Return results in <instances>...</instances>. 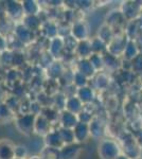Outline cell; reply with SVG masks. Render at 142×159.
<instances>
[{"instance_id": "6da1fadb", "label": "cell", "mask_w": 142, "mask_h": 159, "mask_svg": "<svg viewBox=\"0 0 142 159\" xmlns=\"http://www.w3.org/2000/svg\"><path fill=\"white\" fill-rule=\"evenodd\" d=\"M98 155L100 159H116L121 155V148L117 141L109 138L102 139L98 145Z\"/></svg>"}, {"instance_id": "7a4b0ae2", "label": "cell", "mask_w": 142, "mask_h": 159, "mask_svg": "<svg viewBox=\"0 0 142 159\" xmlns=\"http://www.w3.org/2000/svg\"><path fill=\"white\" fill-rule=\"evenodd\" d=\"M35 115L27 114L19 115L15 120V125L18 132L24 135L29 136L34 133V124H35Z\"/></svg>"}, {"instance_id": "3957f363", "label": "cell", "mask_w": 142, "mask_h": 159, "mask_svg": "<svg viewBox=\"0 0 142 159\" xmlns=\"http://www.w3.org/2000/svg\"><path fill=\"white\" fill-rule=\"evenodd\" d=\"M4 7H6V14L10 19L16 21V24L21 22V20L25 17L21 1L7 0V1H4Z\"/></svg>"}, {"instance_id": "277c9868", "label": "cell", "mask_w": 142, "mask_h": 159, "mask_svg": "<svg viewBox=\"0 0 142 159\" xmlns=\"http://www.w3.org/2000/svg\"><path fill=\"white\" fill-rule=\"evenodd\" d=\"M128 40L130 39L126 36L125 33L116 34L112 42L107 45V52L119 57V56L122 55L123 52H124V49H125L126 45H127Z\"/></svg>"}, {"instance_id": "5b68a950", "label": "cell", "mask_w": 142, "mask_h": 159, "mask_svg": "<svg viewBox=\"0 0 142 159\" xmlns=\"http://www.w3.org/2000/svg\"><path fill=\"white\" fill-rule=\"evenodd\" d=\"M47 52L55 61H61L66 54L65 46H64V38L57 36L53 39L48 40V50Z\"/></svg>"}, {"instance_id": "8992f818", "label": "cell", "mask_w": 142, "mask_h": 159, "mask_svg": "<svg viewBox=\"0 0 142 159\" xmlns=\"http://www.w3.org/2000/svg\"><path fill=\"white\" fill-rule=\"evenodd\" d=\"M70 35L77 42L89 39V28L84 20H76L71 24Z\"/></svg>"}, {"instance_id": "52a82bcc", "label": "cell", "mask_w": 142, "mask_h": 159, "mask_svg": "<svg viewBox=\"0 0 142 159\" xmlns=\"http://www.w3.org/2000/svg\"><path fill=\"white\" fill-rule=\"evenodd\" d=\"M120 11L126 20L131 21L137 19L140 13H142V4H138L136 1H126L122 4Z\"/></svg>"}, {"instance_id": "ba28073f", "label": "cell", "mask_w": 142, "mask_h": 159, "mask_svg": "<svg viewBox=\"0 0 142 159\" xmlns=\"http://www.w3.org/2000/svg\"><path fill=\"white\" fill-rule=\"evenodd\" d=\"M13 34L17 37V39L19 40V42H21L22 43H24V45L31 43L36 37L35 32L29 30L27 27H25L21 22H17V24H15L14 33H13Z\"/></svg>"}, {"instance_id": "9c48e42d", "label": "cell", "mask_w": 142, "mask_h": 159, "mask_svg": "<svg viewBox=\"0 0 142 159\" xmlns=\"http://www.w3.org/2000/svg\"><path fill=\"white\" fill-rule=\"evenodd\" d=\"M82 152V144L80 143H71V144H65L59 150V156L61 159H76Z\"/></svg>"}, {"instance_id": "30bf717a", "label": "cell", "mask_w": 142, "mask_h": 159, "mask_svg": "<svg viewBox=\"0 0 142 159\" xmlns=\"http://www.w3.org/2000/svg\"><path fill=\"white\" fill-rule=\"evenodd\" d=\"M58 122L61 127L73 129L76 127V125L79 123V118H77V115H74L72 112L68 111V110L64 109L59 112Z\"/></svg>"}, {"instance_id": "8fae6325", "label": "cell", "mask_w": 142, "mask_h": 159, "mask_svg": "<svg viewBox=\"0 0 142 159\" xmlns=\"http://www.w3.org/2000/svg\"><path fill=\"white\" fill-rule=\"evenodd\" d=\"M89 130L90 136L95 139H100L105 134V123L102 118L99 116H94L92 120L89 122Z\"/></svg>"}, {"instance_id": "7c38bea8", "label": "cell", "mask_w": 142, "mask_h": 159, "mask_svg": "<svg viewBox=\"0 0 142 159\" xmlns=\"http://www.w3.org/2000/svg\"><path fill=\"white\" fill-rule=\"evenodd\" d=\"M51 126H52V123L49 121L46 117H44L42 114L36 116L34 124V133L36 135L45 137L49 132L52 130Z\"/></svg>"}, {"instance_id": "4fadbf2b", "label": "cell", "mask_w": 142, "mask_h": 159, "mask_svg": "<svg viewBox=\"0 0 142 159\" xmlns=\"http://www.w3.org/2000/svg\"><path fill=\"white\" fill-rule=\"evenodd\" d=\"M126 19L124 18L122 12L120 10H112V11H110L106 15V19H105V24L109 25L113 30V32H115L116 28H120L121 25H123Z\"/></svg>"}, {"instance_id": "5bb4252c", "label": "cell", "mask_w": 142, "mask_h": 159, "mask_svg": "<svg viewBox=\"0 0 142 159\" xmlns=\"http://www.w3.org/2000/svg\"><path fill=\"white\" fill-rule=\"evenodd\" d=\"M44 142H45V147L53 148L61 150L64 147V142L62 140L61 134H59L58 129H52L51 132H49L47 135L44 137Z\"/></svg>"}, {"instance_id": "9a60e30c", "label": "cell", "mask_w": 142, "mask_h": 159, "mask_svg": "<svg viewBox=\"0 0 142 159\" xmlns=\"http://www.w3.org/2000/svg\"><path fill=\"white\" fill-rule=\"evenodd\" d=\"M74 139L76 143L82 144L83 142H86L90 137V130H89V124L83 122H79L73 129Z\"/></svg>"}, {"instance_id": "2e32d148", "label": "cell", "mask_w": 142, "mask_h": 159, "mask_svg": "<svg viewBox=\"0 0 142 159\" xmlns=\"http://www.w3.org/2000/svg\"><path fill=\"white\" fill-rule=\"evenodd\" d=\"M40 32L44 35V37L47 38L48 40L53 39L58 36V25L53 20H46L43 22Z\"/></svg>"}, {"instance_id": "e0dca14e", "label": "cell", "mask_w": 142, "mask_h": 159, "mask_svg": "<svg viewBox=\"0 0 142 159\" xmlns=\"http://www.w3.org/2000/svg\"><path fill=\"white\" fill-rule=\"evenodd\" d=\"M76 96L81 100V102L84 105H88V104H92V102L94 101V89L92 87L85 86V87H81V88H76Z\"/></svg>"}, {"instance_id": "ac0fdd59", "label": "cell", "mask_w": 142, "mask_h": 159, "mask_svg": "<svg viewBox=\"0 0 142 159\" xmlns=\"http://www.w3.org/2000/svg\"><path fill=\"white\" fill-rule=\"evenodd\" d=\"M65 67H64L63 63L61 61H54L49 67L46 69V74L50 80L55 81L62 78L64 73H65Z\"/></svg>"}, {"instance_id": "d6986e66", "label": "cell", "mask_w": 142, "mask_h": 159, "mask_svg": "<svg viewBox=\"0 0 142 159\" xmlns=\"http://www.w3.org/2000/svg\"><path fill=\"white\" fill-rule=\"evenodd\" d=\"M84 104L81 102L76 94H71V96L67 97L66 99V104H65V110L72 112L74 115H79L80 112L83 110Z\"/></svg>"}, {"instance_id": "ffe728a7", "label": "cell", "mask_w": 142, "mask_h": 159, "mask_svg": "<svg viewBox=\"0 0 142 159\" xmlns=\"http://www.w3.org/2000/svg\"><path fill=\"white\" fill-rule=\"evenodd\" d=\"M91 82L94 89L105 90L109 85V78H108V74L103 72V71H100V72H97L94 74V76L91 79Z\"/></svg>"}, {"instance_id": "44dd1931", "label": "cell", "mask_w": 142, "mask_h": 159, "mask_svg": "<svg viewBox=\"0 0 142 159\" xmlns=\"http://www.w3.org/2000/svg\"><path fill=\"white\" fill-rule=\"evenodd\" d=\"M15 144L10 139L0 140V159H14Z\"/></svg>"}, {"instance_id": "7402d4cb", "label": "cell", "mask_w": 142, "mask_h": 159, "mask_svg": "<svg viewBox=\"0 0 142 159\" xmlns=\"http://www.w3.org/2000/svg\"><path fill=\"white\" fill-rule=\"evenodd\" d=\"M22 9H24L25 16H36L42 12V7L39 2L35 0H24L21 1Z\"/></svg>"}, {"instance_id": "603a6c76", "label": "cell", "mask_w": 142, "mask_h": 159, "mask_svg": "<svg viewBox=\"0 0 142 159\" xmlns=\"http://www.w3.org/2000/svg\"><path fill=\"white\" fill-rule=\"evenodd\" d=\"M76 71L83 73L84 75L87 76L88 79H92L94 76V74L97 73V71L92 67V65L90 64L88 58L79 60V61L76 63Z\"/></svg>"}, {"instance_id": "cb8c5ba5", "label": "cell", "mask_w": 142, "mask_h": 159, "mask_svg": "<svg viewBox=\"0 0 142 159\" xmlns=\"http://www.w3.org/2000/svg\"><path fill=\"white\" fill-rule=\"evenodd\" d=\"M21 24L25 27H27L29 30L36 33L37 31H40L43 20L39 17V15H36V16H25L24 19L21 20Z\"/></svg>"}, {"instance_id": "d4e9b609", "label": "cell", "mask_w": 142, "mask_h": 159, "mask_svg": "<svg viewBox=\"0 0 142 159\" xmlns=\"http://www.w3.org/2000/svg\"><path fill=\"white\" fill-rule=\"evenodd\" d=\"M76 54L79 56L80 60L82 58H89L92 54L91 50V43H90V39L82 40L77 43V47L76 49Z\"/></svg>"}, {"instance_id": "484cf974", "label": "cell", "mask_w": 142, "mask_h": 159, "mask_svg": "<svg viewBox=\"0 0 142 159\" xmlns=\"http://www.w3.org/2000/svg\"><path fill=\"white\" fill-rule=\"evenodd\" d=\"M139 53H140V51H139V48H138V46H137L135 40H128L122 56H123V58H124V61H133Z\"/></svg>"}, {"instance_id": "4316f807", "label": "cell", "mask_w": 142, "mask_h": 159, "mask_svg": "<svg viewBox=\"0 0 142 159\" xmlns=\"http://www.w3.org/2000/svg\"><path fill=\"white\" fill-rule=\"evenodd\" d=\"M115 35L116 33L113 32V30L106 24H103L98 30V37L100 39H102L105 43H107V45L112 42Z\"/></svg>"}, {"instance_id": "83f0119b", "label": "cell", "mask_w": 142, "mask_h": 159, "mask_svg": "<svg viewBox=\"0 0 142 159\" xmlns=\"http://www.w3.org/2000/svg\"><path fill=\"white\" fill-rule=\"evenodd\" d=\"M90 43H91V50L92 53L95 54H105L107 52V43H105L102 39H100L98 36L90 39Z\"/></svg>"}, {"instance_id": "f1b7e54d", "label": "cell", "mask_w": 142, "mask_h": 159, "mask_svg": "<svg viewBox=\"0 0 142 159\" xmlns=\"http://www.w3.org/2000/svg\"><path fill=\"white\" fill-rule=\"evenodd\" d=\"M14 111L7 105L6 102H0V123L4 124L10 122L14 117Z\"/></svg>"}, {"instance_id": "f546056e", "label": "cell", "mask_w": 142, "mask_h": 159, "mask_svg": "<svg viewBox=\"0 0 142 159\" xmlns=\"http://www.w3.org/2000/svg\"><path fill=\"white\" fill-rule=\"evenodd\" d=\"M88 60L97 72H100V71H102L103 69H104V67H105L104 58H103L102 54H95V53H92L91 56H90Z\"/></svg>"}, {"instance_id": "4dcf8cb0", "label": "cell", "mask_w": 142, "mask_h": 159, "mask_svg": "<svg viewBox=\"0 0 142 159\" xmlns=\"http://www.w3.org/2000/svg\"><path fill=\"white\" fill-rule=\"evenodd\" d=\"M89 79L85 76L83 73L79 72V71H74L73 76H72V84L76 87V88H81V87L88 86Z\"/></svg>"}, {"instance_id": "1f68e13d", "label": "cell", "mask_w": 142, "mask_h": 159, "mask_svg": "<svg viewBox=\"0 0 142 159\" xmlns=\"http://www.w3.org/2000/svg\"><path fill=\"white\" fill-rule=\"evenodd\" d=\"M40 157L43 159H61L59 156V150L53 148L45 147L40 151Z\"/></svg>"}, {"instance_id": "d6a6232c", "label": "cell", "mask_w": 142, "mask_h": 159, "mask_svg": "<svg viewBox=\"0 0 142 159\" xmlns=\"http://www.w3.org/2000/svg\"><path fill=\"white\" fill-rule=\"evenodd\" d=\"M59 112L56 108L54 107H51V106H48V107H44L42 109V115L44 117H46L47 119L50 121L51 123H53L54 121L58 120L59 118Z\"/></svg>"}, {"instance_id": "836d02e7", "label": "cell", "mask_w": 142, "mask_h": 159, "mask_svg": "<svg viewBox=\"0 0 142 159\" xmlns=\"http://www.w3.org/2000/svg\"><path fill=\"white\" fill-rule=\"evenodd\" d=\"M58 130H59V134H61V137H62V140H63L64 144H71V143L76 142V139H74V134H73V129L59 127Z\"/></svg>"}, {"instance_id": "e575fe53", "label": "cell", "mask_w": 142, "mask_h": 159, "mask_svg": "<svg viewBox=\"0 0 142 159\" xmlns=\"http://www.w3.org/2000/svg\"><path fill=\"white\" fill-rule=\"evenodd\" d=\"M103 58H104V65L105 67L108 69H117L119 67V57L110 54V53L106 52L105 54H103Z\"/></svg>"}, {"instance_id": "d590c367", "label": "cell", "mask_w": 142, "mask_h": 159, "mask_svg": "<svg viewBox=\"0 0 142 159\" xmlns=\"http://www.w3.org/2000/svg\"><path fill=\"white\" fill-rule=\"evenodd\" d=\"M64 38V46H65V51L66 53H72L76 52V49L77 47L79 42L74 37H72L71 35L63 37Z\"/></svg>"}, {"instance_id": "8d00e7d4", "label": "cell", "mask_w": 142, "mask_h": 159, "mask_svg": "<svg viewBox=\"0 0 142 159\" xmlns=\"http://www.w3.org/2000/svg\"><path fill=\"white\" fill-rule=\"evenodd\" d=\"M29 151L28 148L24 144H15L14 148V156L18 159H27Z\"/></svg>"}, {"instance_id": "74e56055", "label": "cell", "mask_w": 142, "mask_h": 159, "mask_svg": "<svg viewBox=\"0 0 142 159\" xmlns=\"http://www.w3.org/2000/svg\"><path fill=\"white\" fill-rule=\"evenodd\" d=\"M131 68L133 72L142 74V53H139L133 61H131Z\"/></svg>"}, {"instance_id": "f35d334b", "label": "cell", "mask_w": 142, "mask_h": 159, "mask_svg": "<svg viewBox=\"0 0 142 159\" xmlns=\"http://www.w3.org/2000/svg\"><path fill=\"white\" fill-rule=\"evenodd\" d=\"M13 61V51L7 49L0 53V63L3 66H12Z\"/></svg>"}, {"instance_id": "ab89813d", "label": "cell", "mask_w": 142, "mask_h": 159, "mask_svg": "<svg viewBox=\"0 0 142 159\" xmlns=\"http://www.w3.org/2000/svg\"><path fill=\"white\" fill-rule=\"evenodd\" d=\"M25 54L21 53L20 51H13V61H12V67L17 68L25 64Z\"/></svg>"}, {"instance_id": "60d3db41", "label": "cell", "mask_w": 142, "mask_h": 159, "mask_svg": "<svg viewBox=\"0 0 142 159\" xmlns=\"http://www.w3.org/2000/svg\"><path fill=\"white\" fill-rule=\"evenodd\" d=\"M54 61H55V60H54V58L50 54H49L48 52L43 53V54L40 55V57H39V64L42 65V67L45 68V69H47Z\"/></svg>"}, {"instance_id": "b9f144b4", "label": "cell", "mask_w": 142, "mask_h": 159, "mask_svg": "<svg viewBox=\"0 0 142 159\" xmlns=\"http://www.w3.org/2000/svg\"><path fill=\"white\" fill-rule=\"evenodd\" d=\"M19 75H20L19 71H18L17 69L13 68L10 71H7V81L9 82V83H11V82L18 81V79H19Z\"/></svg>"}, {"instance_id": "7bdbcfd3", "label": "cell", "mask_w": 142, "mask_h": 159, "mask_svg": "<svg viewBox=\"0 0 142 159\" xmlns=\"http://www.w3.org/2000/svg\"><path fill=\"white\" fill-rule=\"evenodd\" d=\"M7 50V39L3 35L0 34V53Z\"/></svg>"}, {"instance_id": "ee69618b", "label": "cell", "mask_w": 142, "mask_h": 159, "mask_svg": "<svg viewBox=\"0 0 142 159\" xmlns=\"http://www.w3.org/2000/svg\"><path fill=\"white\" fill-rule=\"evenodd\" d=\"M4 16H7L6 7H4V1L3 2L0 1V18H1V17H4Z\"/></svg>"}, {"instance_id": "f6af8a7d", "label": "cell", "mask_w": 142, "mask_h": 159, "mask_svg": "<svg viewBox=\"0 0 142 159\" xmlns=\"http://www.w3.org/2000/svg\"><path fill=\"white\" fill-rule=\"evenodd\" d=\"M28 159H43V158L40 157V155H34V156H31Z\"/></svg>"}, {"instance_id": "bcb514c9", "label": "cell", "mask_w": 142, "mask_h": 159, "mask_svg": "<svg viewBox=\"0 0 142 159\" xmlns=\"http://www.w3.org/2000/svg\"><path fill=\"white\" fill-rule=\"evenodd\" d=\"M116 159H130V158H128V157H126V156H125V155H123V154H121V155L119 156V157L116 158Z\"/></svg>"}, {"instance_id": "7dc6e473", "label": "cell", "mask_w": 142, "mask_h": 159, "mask_svg": "<svg viewBox=\"0 0 142 159\" xmlns=\"http://www.w3.org/2000/svg\"><path fill=\"white\" fill-rule=\"evenodd\" d=\"M141 84H142V74H141Z\"/></svg>"}, {"instance_id": "c3c4849f", "label": "cell", "mask_w": 142, "mask_h": 159, "mask_svg": "<svg viewBox=\"0 0 142 159\" xmlns=\"http://www.w3.org/2000/svg\"><path fill=\"white\" fill-rule=\"evenodd\" d=\"M137 159H142V158H141V157H140V158H137Z\"/></svg>"}, {"instance_id": "681fc988", "label": "cell", "mask_w": 142, "mask_h": 159, "mask_svg": "<svg viewBox=\"0 0 142 159\" xmlns=\"http://www.w3.org/2000/svg\"><path fill=\"white\" fill-rule=\"evenodd\" d=\"M0 25H1V21H0Z\"/></svg>"}, {"instance_id": "f907efd6", "label": "cell", "mask_w": 142, "mask_h": 159, "mask_svg": "<svg viewBox=\"0 0 142 159\" xmlns=\"http://www.w3.org/2000/svg\"><path fill=\"white\" fill-rule=\"evenodd\" d=\"M14 159H18V158H14Z\"/></svg>"}]
</instances>
